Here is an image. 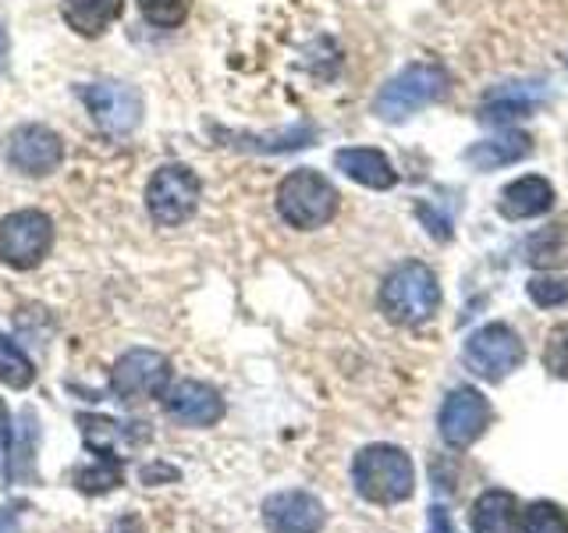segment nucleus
<instances>
[{
	"label": "nucleus",
	"instance_id": "13",
	"mask_svg": "<svg viewBox=\"0 0 568 533\" xmlns=\"http://www.w3.org/2000/svg\"><path fill=\"white\" fill-rule=\"evenodd\" d=\"M168 416L185 426H213L224 416V399L217 388L203 381H178L171 391H164Z\"/></svg>",
	"mask_w": 568,
	"mask_h": 533
},
{
	"label": "nucleus",
	"instance_id": "17",
	"mask_svg": "<svg viewBox=\"0 0 568 533\" xmlns=\"http://www.w3.org/2000/svg\"><path fill=\"white\" fill-rule=\"evenodd\" d=\"M473 533H519V502L508 491H484L469 512Z\"/></svg>",
	"mask_w": 568,
	"mask_h": 533
},
{
	"label": "nucleus",
	"instance_id": "1",
	"mask_svg": "<svg viewBox=\"0 0 568 533\" xmlns=\"http://www.w3.org/2000/svg\"><path fill=\"white\" fill-rule=\"evenodd\" d=\"M352 484L373 505H398L416 487V466L398 444H369L352 462Z\"/></svg>",
	"mask_w": 568,
	"mask_h": 533
},
{
	"label": "nucleus",
	"instance_id": "27",
	"mask_svg": "<svg viewBox=\"0 0 568 533\" xmlns=\"http://www.w3.org/2000/svg\"><path fill=\"white\" fill-rule=\"evenodd\" d=\"M547 366L558 373V378H568V324L558 328V331H550L547 338Z\"/></svg>",
	"mask_w": 568,
	"mask_h": 533
},
{
	"label": "nucleus",
	"instance_id": "28",
	"mask_svg": "<svg viewBox=\"0 0 568 533\" xmlns=\"http://www.w3.org/2000/svg\"><path fill=\"white\" fill-rule=\"evenodd\" d=\"M430 533H455L452 523H448V512H444L440 505L430 509Z\"/></svg>",
	"mask_w": 568,
	"mask_h": 533
},
{
	"label": "nucleus",
	"instance_id": "10",
	"mask_svg": "<svg viewBox=\"0 0 568 533\" xmlns=\"http://www.w3.org/2000/svg\"><path fill=\"white\" fill-rule=\"evenodd\" d=\"M4 157L14 171H22L29 178H43V174L61 168L64 142L58 132L47 129V124H22V129H14L8 135Z\"/></svg>",
	"mask_w": 568,
	"mask_h": 533
},
{
	"label": "nucleus",
	"instance_id": "8",
	"mask_svg": "<svg viewBox=\"0 0 568 533\" xmlns=\"http://www.w3.org/2000/svg\"><path fill=\"white\" fill-rule=\"evenodd\" d=\"M526 360V345L519 342L508 324H487L469 334L466 342V366L484 381H501L505 373L519 370Z\"/></svg>",
	"mask_w": 568,
	"mask_h": 533
},
{
	"label": "nucleus",
	"instance_id": "23",
	"mask_svg": "<svg viewBox=\"0 0 568 533\" xmlns=\"http://www.w3.org/2000/svg\"><path fill=\"white\" fill-rule=\"evenodd\" d=\"M523 533H568V515L555 502H532L526 512H519Z\"/></svg>",
	"mask_w": 568,
	"mask_h": 533
},
{
	"label": "nucleus",
	"instance_id": "29",
	"mask_svg": "<svg viewBox=\"0 0 568 533\" xmlns=\"http://www.w3.org/2000/svg\"><path fill=\"white\" fill-rule=\"evenodd\" d=\"M0 533H18V512L11 505L0 509Z\"/></svg>",
	"mask_w": 568,
	"mask_h": 533
},
{
	"label": "nucleus",
	"instance_id": "15",
	"mask_svg": "<svg viewBox=\"0 0 568 533\" xmlns=\"http://www.w3.org/2000/svg\"><path fill=\"white\" fill-rule=\"evenodd\" d=\"M555 207V189H550L547 178L540 174H526L519 182H511L501 189V200H497V210L508 221H526V218H540Z\"/></svg>",
	"mask_w": 568,
	"mask_h": 533
},
{
	"label": "nucleus",
	"instance_id": "12",
	"mask_svg": "<svg viewBox=\"0 0 568 533\" xmlns=\"http://www.w3.org/2000/svg\"><path fill=\"white\" fill-rule=\"evenodd\" d=\"M263 523L271 533H320L327 509L310 491H277L263 502Z\"/></svg>",
	"mask_w": 568,
	"mask_h": 533
},
{
	"label": "nucleus",
	"instance_id": "6",
	"mask_svg": "<svg viewBox=\"0 0 568 533\" xmlns=\"http://www.w3.org/2000/svg\"><path fill=\"white\" fill-rule=\"evenodd\" d=\"M200 178H195L192 168L185 164H164L156 168V174L150 178L146 185V207H150V218L164 228H178L185 224L195 207H200Z\"/></svg>",
	"mask_w": 568,
	"mask_h": 533
},
{
	"label": "nucleus",
	"instance_id": "16",
	"mask_svg": "<svg viewBox=\"0 0 568 533\" xmlns=\"http://www.w3.org/2000/svg\"><path fill=\"white\" fill-rule=\"evenodd\" d=\"M337 171H345L352 182H359L366 189H390L398 182V171L390 168V160L381 150L369 147H345L334 153Z\"/></svg>",
	"mask_w": 568,
	"mask_h": 533
},
{
	"label": "nucleus",
	"instance_id": "2",
	"mask_svg": "<svg viewBox=\"0 0 568 533\" xmlns=\"http://www.w3.org/2000/svg\"><path fill=\"white\" fill-rule=\"evenodd\" d=\"M437 306H440V284L426 263L408 260L384 278L381 310L387 313L390 324L416 328L423 320H430Z\"/></svg>",
	"mask_w": 568,
	"mask_h": 533
},
{
	"label": "nucleus",
	"instance_id": "25",
	"mask_svg": "<svg viewBox=\"0 0 568 533\" xmlns=\"http://www.w3.org/2000/svg\"><path fill=\"white\" fill-rule=\"evenodd\" d=\"M139 11L156 29H178L189 18V0H139Z\"/></svg>",
	"mask_w": 568,
	"mask_h": 533
},
{
	"label": "nucleus",
	"instance_id": "18",
	"mask_svg": "<svg viewBox=\"0 0 568 533\" xmlns=\"http://www.w3.org/2000/svg\"><path fill=\"white\" fill-rule=\"evenodd\" d=\"M124 11V0H64L61 14L68 29H75L85 40H97L111 29Z\"/></svg>",
	"mask_w": 568,
	"mask_h": 533
},
{
	"label": "nucleus",
	"instance_id": "3",
	"mask_svg": "<svg viewBox=\"0 0 568 533\" xmlns=\"http://www.w3.org/2000/svg\"><path fill=\"white\" fill-rule=\"evenodd\" d=\"M277 213L298 231L324 228L337 213V189L320 171H292L277 185Z\"/></svg>",
	"mask_w": 568,
	"mask_h": 533
},
{
	"label": "nucleus",
	"instance_id": "9",
	"mask_svg": "<svg viewBox=\"0 0 568 533\" xmlns=\"http://www.w3.org/2000/svg\"><path fill=\"white\" fill-rule=\"evenodd\" d=\"M85 111L103 132L111 135H132L142 121V97L124 82H89L79 89Z\"/></svg>",
	"mask_w": 568,
	"mask_h": 533
},
{
	"label": "nucleus",
	"instance_id": "31",
	"mask_svg": "<svg viewBox=\"0 0 568 533\" xmlns=\"http://www.w3.org/2000/svg\"><path fill=\"white\" fill-rule=\"evenodd\" d=\"M4 64H8V32L0 29V71H4Z\"/></svg>",
	"mask_w": 568,
	"mask_h": 533
},
{
	"label": "nucleus",
	"instance_id": "22",
	"mask_svg": "<svg viewBox=\"0 0 568 533\" xmlns=\"http://www.w3.org/2000/svg\"><path fill=\"white\" fill-rule=\"evenodd\" d=\"M36 381V366L29 355L18 349L8 334H0V384H8V388H29Z\"/></svg>",
	"mask_w": 568,
	"mask_h": 533
},
{
	"label": "nucleus",
	"instance_id": "4",
	"mask_svg": "<svg viewBox=\"0 0 568 533\" xmlns=\"http://www.w3.org/2000/svg\"><path fill=\"white\" fill-rule=\"evenodd\" d=\"M444 93H448V71L440 64H408L381 89L373 111L384 121H405L408 114L437 103Z\"/></svg>",
	"mask_w": 568,
	"mask_h": 533
},
{
	"label": "nucleus",
	"instance_id": "19",
	"mask_svg": "<svg viewBox=\"0 0 568 533\" xmlns=\"http://www.w3.org/2000/svg\"><path fill=\"white\" fill-rule=\"evenodd\" d=\"M529 150H532V139L526 132H505V135L476 142V147L466 153V160L476 171H494V168H505V164H515V160L529 157Z\"/></svg>",
	"mask_w": 568,
	"mask_h": 533
},
{
	"label": "nucleus",
	"instance_id": "7",
	"mask_svg": "<svg viewBox=\"0 0 568 533\" xmlns=\"http://www.w3.org/2000/svg\"><path fill=\"white\" fill-rule=\"evenodd\" d=\"M171 363L153 349H129L111 370V391L121 402H150L168 391Z\"/></svg>",
	"mask_w": 568,
	"mask_h": 533
},
{
	"label": "nucleus",
	"instance_id": "20",
	"mask_svg": "<svg viewBox=\"0 0 568 533\" xmlns=\"http://www.w3.org/2000/svg\"><path fill=\"white\" fill-rule=\"evenodd\" d=\"M82 423V438H85V449L93 452L97 459H121L114 455L118 452V444H135V434H132V426H124L118 420H106V416H93V413H82L79 416Z\"/></svg>",
	"mask_w": 568,
	"mask_h": 533
},
{
	"label": "nucleus",
	"instance_id": "5",
	"mask_svg": "<svg viewBox=\"0 0 568 533\" xmlns=\"http://www.w3.org/2000/svg\"><path fill=\"white\" fill-rule=\"evenodd\" d=\"M53 224L43 210H14L0 221V263L11 271H32L50 253Z\"/></svg>",
	"mask_w": 568,
	"mask_h": 533
},
{
	"label": "nucleus",
	"instance_id": "24",
	"mask_svg": "<svg viewBox=\"0 0 568 533\" xmlns=\"http://www.w3.org/2000/svg\"><path fill=\"white\" fill-rule=\"evenodd\" d=\"M121 484V459H97L89 470L75 473V487L85 494H103Z\"/></svg>",
	"mask_w": 568,
	"mask_h": 533
},
{
	"label": "nucleus",
	"instance_id": "11",
	"mask_svg": "<svg viewBox=\"0 0 568 533\" xmlns=\"http://www.w3.org/2000/svg\"><path fill=\"white\" fill-rule=\"evenodd\" d=\"M440 438L452 444V449H469L479 441V434L487 431L490 423V402L479 395L476 388H455L440 405Z\"/></svg>",
	"mask_w": 568,
	"mask_h": 533
},
{
	"label": "nucleus",
	"instance_id": "26",
	"mask_svg": "<svg viewBox=\"0 0 568 533\" xmlns=\"http://www.w3.org/2000/svg\"><path fill=\"white\" fill-rule=\"evenodd\" d=\"M529 299L537 302L544 310H555V306H568V278H532L526 284Z\"/></svg>",
	"mask_w": 568,
	"mask_h": 533
},
{
	"label": "nucleus",
	"instance_id": "21",
	"mask_svg": "<svg viewBox=\"0 0 568 533\" xmlns=\"http://www.w3.org/2000/svg\"><path fill=\"white\" fill-rule=\"evenodd\" d=\"M526 260L532 266H561L568 263V231L565 224H550L544 231H537L526 242Z\"/></svg>",
	"mask_w": 568,
	"mask_h": 533
},
{
	"label": "nucleus",
	"instance_id": "30",
	"mask_svg": "<svg viewBox=\"0 0 568 533\" xmlns=\"http://www.w3.org/2000/svg\"><path fill=\"white\" fill-rule=\"evenodd\" d=\"M156 476H178V470H171V466H146V470H142V480H146V484H153V480Z\"/></svg>",
	"mask_w": 568,
	"mask_h": 533
},
{
	"label": "nucleus",
	"instance_id": "14",
	"mask_svg": "<svg viewBox=\"0 0 568 533\" xmlns=\"http://www.w3.org/2000/svg\"><path fill=\"white\" fill-rule=\"evenodd\" d=\"M547 100V86L544 82H505L490 89L479 103V121L487 124H511L519 118H529L537 107Z\"/></svg>",
	"mask_w": 568,
	"mask_h": 533
}]
</instances>
